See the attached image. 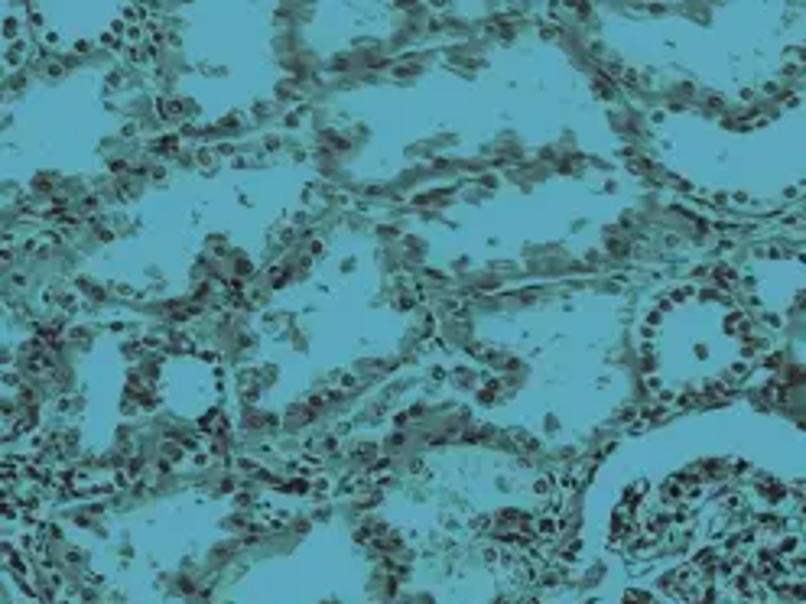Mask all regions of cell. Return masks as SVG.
Wrapping results in <instances>:
<instances>
[{"label": "cell", "mask_w": 806, "mask_h": 604, "mask_svg": "<svg viewBox=\"0 0 806 604\" xmlns=\"http://www.w3.org/2000/svg\"><path fill=\"white\" fill-rule=\"evenodd\" d=\"M316 604H342L338 598H322V601H316Z\"/></svg>", "instance_id": "3957f363"}, {"label": "cell", "mask_w": 806, "mask_h": 604, "mask_svg": "<svg viewBox=\"0 0 806 604\" xmlns=\"http://www.w3.org/2000/svg\"><path fill=\"white\" fill-rule=\"evenodd\" d=\"M579 546L585 604H806V426L732 400L628 432Z\"/></svg>", "instance_id": "6da1fadb"}, {"label": "cell", "mask_w": 806, "mask_h": 604, "mask_svg": "<svg viewBox=\"0 0 806 604\" xmlns=\"http://www.w3.org/2000/svg\"><path fill=\"white\" fill-rule=\"evenodd\" d=\"M631 345L644 397L689 413L732 403V393L771 364L774 338L732 283L689 280L634 306Z\"/></svg>", "instance_id": "7a4b0ae2"}]
</instances>
